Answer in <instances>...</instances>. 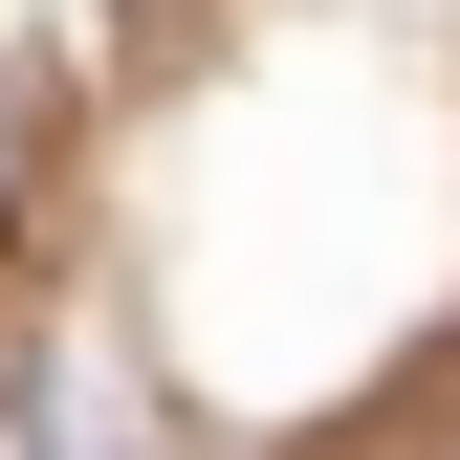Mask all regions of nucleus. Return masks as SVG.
I'll list each match as a JSON object with an SVG mask.
<instances>
[{"label":"nucleus","mask_w":460,"mask_h":460,"mask_svg":"<svg viewBox=\"0 0 460 460\" xmlns=\"http://www.w3.org/2000/svg\"><path fill=\"white\" fill-rule=\"evenodd\" d=\"M438 460H460V438H438Z\"/></svg>","instance_id":"f257e3e1"}]
</instances>
